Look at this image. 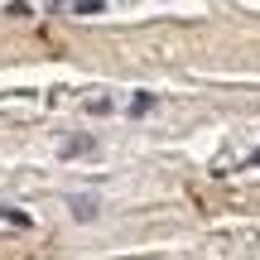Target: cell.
I'll return each instance as SVG.
<instances>
[{"label":"cell","instance_id":"obj_1","mask_svg":"<svg viewBox=\"0 0 260 260\" xmlns=\"http://www.w3.org/2000/svg\"><path fill=\"white\" fill-rule=\"evenodd\" d=\"M73 217L77 222H92L96 217V198H73Z\"/></svg>","mask_w":260,"mask_h":260},{"label":"cell","instance_id":"obj_2","mask_svg":"<svg viewBox=\"0 0 260 260\" xmlns=\"http://www.w3.org/2000/svg\"><path fill=\"white\" fill-rule=\"evenodd\" d=\"M92 149V135H73V140H63V159H73V154H87Z\"/></svg>","mask_w":260,"mask_h":260},{"label":"cell","instance_id":"obj_3","mask_svg":"<svg viewBox=\"0 0 260 260\" xmlns=\"http://www.w3.org/2000/svg\"><path fill=\"white\" fill-rule=\"evenodd\" d=\"M145 111H154V96H149V92H140L135 102H130V116H145Z\"/></svg>","mask_w":260,"mask_h":260},{"label":"cell","instance_id":"obj_4","mask_svg":"<svg viewBox=\"0 0 260 260\" xmlns=\"http://www.w3.org/2000/svg\"><path fill=\"white\" fill-rule=\"evenodd\" d=\"M96 10H106V0H73V15H96Z\"/></svg>","mask_w":260,"mask_h":260},{"label":"cell","instance_id":"obj_5","mask_svg":"<svg viewBox=\"0 0 260 260\" xmlns=\"http://www.w3.org/2000/svg\"><path fill=\"white\" fill-rule=\"evenodd\" d=\"M0 222H15V226H29V217H24V212H15V207H5V203H0Z\"/></svg>","mask_w":260,"mask_h":260},{"label":"cell","instance_id":"obj_6","mask_svg":"<svg viewBox=\"0 0 260 260\" xmlns=\"http://www.w3.org/2000/svg\"><path fill=\"white\" fill-rule=\"evenodd\" d=\"M87 111H92V116H106V111H111V102H106V96H96V102H87Z\"/></svg>","mask_w":260,"mask_h":260},{"label":"cell","instance_id":"obj_7","mask_svg":"<svg viewBox=\"0 0 260 260\" xmlns=\"http://www.w3.org/2000/svg\"><path fill=\"white\" fill-rule=\"evenodd\" d=\"M246 169H260V149H255V154H251V159H246Z\"/></svg>","mask_w":260,"mask_h":260}]
</instances>
